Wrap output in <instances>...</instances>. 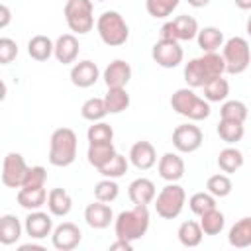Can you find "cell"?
<instances>
[{"instance_id": "ba28073f", "label": "cell", "mask_w": 251, "mask_h": 251, "mask_svg": "<svg viewBox=\"0 0 251 251\" xmlns=\"http://www.w3.org/2000/svg\"><path fill=\"white\" fill-rule=\"evenodd\" d=\"M198 22L192 16H176L175 20L167 22L161 27V39H175V41H190L198 35Z\"/></svg>"}, {"instance_id": "8d00e7d4", "label": "cell", "mask_w": 251, "mask_h": 251, "mask_svg": "<svg viewBox=\"0 0 251 251\" xmlns=\"http://www.w3.org/2000/svg\"><path fill=\"white\" fill-rule=\"evenodd\" d=\"M188 208L192 210V214L202 216V214H206L208 210L216 208V196L210 194L208 190H206V192H194V194L188 198Z\"/></svg>"}, {"instance_id": "60d3db41", "label": "cell", "mask_w": 251, "mask_h": 251, "mask_svg": "<svg viewBox=\"0 0 251 251\" xmlns=\"http://www.w3.org/2000/svg\"><path fill=\"white\" fill-rule=\"evenodd\" d=\"M88 143H104V141H112L114 139V129L112 126H108L106 122H92V126L86 131Z\"/></svg>"}, {"instance_id": "8992f818", "label": "cell", "mask_w": 251, "mask_h": 251, "mask_svg": "<svg viewBox=\"0 0 251 251\" xmlns=\"http://www.w3.org/2000/svg\"><path fill=\"white\" fill-rule=\"evenodd\" d=\"M222 57L226 61V73L229 75H241L247 71L249 63H251V51H249V43L245 37H229L224 43V51Z\"/></svg>"}, {"instance_id": "4dcf8cb0", "label": "cell", "mask_w": 251, "mask_h": 251, "mask_svg": "<svg viewBox=\"0 0 251 251\" xmlns=\"http://www.w3.org/2000/svg\"><path fill=\"white\" fill-rule=\"evenodd\" d=\"M218 135L222 141H226L227 145H233L237 141L243 139L245 135V127L241 122H231V120H220L218 124Z\"/></svg>"}, {"instance_id": "7402d4cb", "label": "cell", "mask_w": 251, "mask_h": 251, "mask_svg": "<svg viewBox=\"0 0 251 251\" xmlns=\"http://www.w3.org/2000/svg\"><path fill=\"white\" fill-rule=\"evenodd\" d=\"M47 208L51 212V216L63 218L71 212L73 208V198L65 188H51L47 194Z\"/></svg>"}, {"instance_id": "9c48e42d", "label": "cell", "mask_w": 251, "mask_h": 251, "mask_svg": "<svg viewBox=\"0 0 251 251\" xmlns=\"http://www.w3.org/2000/svg\"><path fill=\"white\" fill-rule=\"evenodd\" d=\"M153 61L163 69H175L182 63L184 51L175 39H159L151 49Z\"/></svg>"}, {"instance_id": "ab89813d", "label": "cell", "mask_w": 251, "mask_h": 251, "mask_svg": "<svg viewBox=\"0 0 251 251\" xmlns=\"http://www.w3.org/2000/svg\"><path fill=\"white\" fill-rule=\"evenodd\" d=\"M127 165H129L127 159L124 155L116 153L110 163H106L102 169H98V173L102 176H106V178H120V176H124L127 173Z\"/></svg>"}, {"instance_id": "8fae6325", "label": "cell", "mask_w": 251, "mask_h": 251, "mask_svg": "<svg viewBox=\"0 0 251 251\" xmlns=\"http://www.w3.org/2000/svg\"><path fill=\"white\" fill-rule=\"evenodd\" d=\"M27 165L25 159L20 153H8L4 157V165H2V182L8 188H22L24 178L27 175Z\"/></svg>"}, {"instance_id": "83f0119b", "label": "cell", "mask_w": 251, "mask_h": 251, "mask_svg": "<svg viewBox=\"0 0 251 251\" xmlns=\"http://www.w3.org/2000/svg\"><path fill=\"white\" fill-rule=\"evenodd\" d=\"M176 235H178V241H180L184 247H198V245L202 243L204 231H202L200 222L188 220V222H182V224L178 226Z\"/></svg>"}, {"instance_id": "9a60e30c", "label": "cell", "mask_w": 251, "mask_h": 251, "mask_svg": "<svg viewBox=\"0 0 251 251\" xmlns=\"http://www.w3.org/2000/svg\"><path fill=\"white\" fill-rule=\"evenodd\" d=\"M129 78H131V67L124 59H116L104 69V82L108 88H126Z\"/></svg>"}, {"instance_id": "ac0fdd59", "label": "cell", "mask_w": 251, "mask_h": 251, "mask_svg": "<svg viewBox=\"0 0 251 251\" xmlns=\"http://www.w3.org/2000/svg\"><path fill=\"white\" fill-rule=\"evenodd\" d=\"M129 161L135 169L147 171L157 163V153L155 147L149 141H135L129 149Z\"/></svg>"}, {"instance_id": "44dd1931", "label": "cell", "mask_w": 251, "mask_h": 251, "mask_svg": "<svg viewBox=\"0 0 251 251\" xmlns=\"http://www.w3.org/2000/svg\"><path fill=\"white\" fill-rule=\"evenodd\" d=\"M116 147L112 141H104V143H88V151H86V157H88V163L94 167V169H102L106 163H110L116 155Z\"/></svg>"}, {"instance_id": "52a82bcc", "label": "cell", "mask_w": 251, "mask_h": 251, "mask_svg": "<svg viewBox=\"0 0 251 251\" xmlns=\"http://www.w3.org/2000/svg\"><path fill=\"white\" fill-rule=\"evenodd\" d=\"M65 20L71 31L84 35L94 25L92 16V0H67L65 4Z\"/></svg>"}, {"instance_id": "277c9868", "label": "cell", "mask_w": 251, "mask_h": 251, "mask_svg": "<svg viewBox=\"0 0 251 251\" xmlns=\"http://www.w3.org/2000/svg\"><path fill=\"white\" fill-rule=\"evenodd\" d=\"M96 31L100 39L110 47H120L129 37V27L124 20V16L116 10H106L96 20Z\"/></svg>"}, {"instance_id": "6da1fadb", "label": "cell", "mask_w": 251, "mask_h": 251, "mask_svg": "<svg viewBox=\"0 0 251 251\" xmlns=\"http://www.w3.org/2000/svg\"><path fill=\"white\" fill-rule=\"evenodd\" d=\"M149 229V210L145 204H133V208L120 212V216L114 220V231L116 237L137 241L141 239Z\"/></svg>"}, {"instance_id": "7bdbcfd3", "label": "cell", "mask_w": 251, "mask_h": 251, "mask_svg": "<svg viewBox=\"0 0 251 251\" xmlns=\"http://www.w3.org/2000/svg\"><path fill=\"white\" fill-rule=\"evenodd\" d=\"M18 57V43L10 37H0V63L8 65Z\"/></svg>"}, {"instance_id": "c3c4849f", "label": "cell", "mask_w": 251, "mask_h": 251, "mask_svg": "<svg viewBox=\"0 0 251 251\" xmlns=\"http://www.w3.org/2000/svg\"><path fill=\"white\" fill-rule=\"evenodd\" d=\"M27 249H43L41 245H33V243H27V245H20V251H27Z\"/></svg>"}, {"instance_id": "7a4b0ae2", "label": "cell", "mask_w": 251, "mask_h": 251, "mask_svg": "<svg viewBox=\"0 0 251 251\" xmlns=\"http://www.w3.org/2000/svg\"><path fill=\"white\" fill-rule=\"evenodd\" d=\"M76 133L71 127H59L49 139V163L53 167H69L76 159Z\"/></svg>"}, {"instance_id": "f907efd6", "label": "cell", "mask_w": 251, "mask_h": 251, "mask_svg": "<svg viewBox=\"0 0 251 251\" xmlns=\"http://www.w3.org/2000/svg\"><path fill=\"white\" fill-rule=\"evenodd\" d=\"M98 2H104V0H98Z\"/></svg>"}, {"instance_id": "7c38bea8", "label": "cell", "mask_w": 251, "mask_h": 251, "mask_svg": "<svg viewBox=\"0 0 251 251\" xmlns=\"http://www.w3.org/2000/svg\"><path fill=\"white\" fill-rule=\"evenodd\" d=\"M82 241V231L76 224L73 222H63L59 224L53 233H51V243L55 249L59 251H71L75 247H78V243Z\"/></svg>"}, {"instance_id": "7dc6e473", "label": "cell", "mask_w": 251, "mask_h": 251, "mask_svg": "<svg viewBox=\"0 0 251 251\" xmlns=\"http://www.w3.org/2000/svg\"><path fill=\"white\" fill-rule=\"evenodd\" d=\"M192 8H204V6H208V2L210 0H186Z\"/></svg>"}, {"instance_id": "3957f363", "label": "cell", "mask_w": 251, "mask_h": 251, "mask_svg": "<svg viewBox=\"0 0 251 251\" xmlns=\"http://www.w3.org/2000/svg\"><path fill=\"white\" fill-rule=\"evenodd\" d=\"M171 106L178 116H184L192 122L206 120L212 112L210 102L206 98H200L198 94H194L192 88H178L171 96Z\"/></svg>"}, {"instance_id": "681fc988", "label": "cell", "mask_w": 251, "mask_h": 251, "mask_svg": "<svg viewBox=\"0 0 251 251\" xmlns=\"http://www.w3.org/2000/svg\"><path fill=\"white\" fill-rule=\"evenodd\" d=\"M247 35L251 37V16H249V20H247Z\"/></svg>"}, {"instance_id": "2e32d148", "label": "cell", "mask_w": 251, "mask_h": 251, "mask_svg": "<svg viewBox=\"0 0 251 251\" xmlns=\"http://www.w3.org/2000/svg\"><path fill=\"white\" fill-rule=\"evenodd\" d=\"M84 220H86V224H88L92 229H104V227H108V226L112 224L114 212H112V208L108 206V202L96 200V202H92V204L86 206V210H84Z\"/></svg>"}, {"instance_id": "4fadbf2b", "label": "cell", "mask_w": 251, "mask_h": 251, "mask_svg": "<svg viewBox=\"0 0 251 251\" xmlns=\"http://www.w3.org/2000/svg\"><path fill=\"white\" fill-rule=\"evenodd\" d=\"M24 229L31 239H45L47 235L53 233V220L47 212L41 210H31L25 216Z\"/></svg>"}, {"instance_id": "d590c367", "label": "cell", "mask_w": 251, "mask_h": 251, "mask_svg": "<svg viewBox=\"0 0 251 251\" xmlns=\"http://www.w3.org/2000/svg\"><path fill=\"white\" fill-rule=\"evenodd\" d=\"M233 184L229 180V176L226 173H218V175H212L208 180H206V190L210 194H214L216 198H226L229 192H231Z\"/></svg>"}, {"instance_id": "484cf974", "label": "cell", "mask_w": 251, "mask_h": 251, "mask_svg": "<svg viewBox=\"0 0 251 251\" xmlns=\"http://www.w3.org/2000/svg\"><path fill=\"white\" fill-rule=\"evenodd\" d=\"M27 53L35 61H47L51 55H55V43L47 35H33L27 41Z\"/></svg>"}, {"instance_id": "1f68e13d", "label": "cell", "mask_w": 251, "mask_h": 251, "mask_svg": "<svg viewBox=\"0 0 251 251\" xmlns=\"http://www.w3.org/2000/svg\"><path fill=\"white\" fill-rule=\"evenodd\" d=\"M247 106L241 100H224L222 108H220V120H231V122H241L245 124L247 120Z\"/></svg>"}, {"instance_id": "ffe728a7", "label": "cell", "mask_w": 251, "mask_h": 251, "mask_svg": "<svg viewBox=\"0 0 251 251\" xmlns=\"http://www.w3.org/2000/svg\"><path fill=\"white\" fill-rule=\"evenodd\" d=\"M127 196L133 204H151L157 196V190H155V184L153 180L141 176V178H135L131 180V184L127 186Z\"/></svg>"}, {"instance_id": "f35d334b", "label": "cell", "mask_w": 251, "mask_h": 251, "mask_svg": "<svg viewBox=\"0 0 251 251\" xmlns=\"http://www.w3.org/2000/svg\"><path fill=\"white\" fill-rule=\"evenodd\" d=\"M118 192H120V186L114 178H102L96 186H94V198L100 200V202H114L118 198Z\"/></svg>"}, {"instance_id": "30bf717a", "label": "cell", "mask_w": 251, "mask_h": 251, "mask_svg": "<svg viewBox=\"0 0 251 251\" xmlns=\"http://www.w3.org/2000/svg\"><path fill=\"white\" fill-rule=\"evenodd\" d=\"M204 141L202 129L194 124H180L173 131V145L180 153H194Z\"/></svg>"}, {"instance_id": "5b68a950", "label": "cell", "mask_w": 251, "mask_h": 251, "mask_svg": "<svg viewBox=\"0 0 251 251\" xmlns=\"http://www.w3.org/2000/svg\"><path fill=\"white\" fill-rule=\"evenodd\" d=\"M155 212L163 220H175L180 216L184 202H186V192L180 184L169 182L167 186L161 188V192L155 196Z\"/></svg>"}, {"instance_id": "d4e9b609", "label": "cell", "mask_w": 251, "mask_h": 251, "mask_svg": "<svg viewBox=\"0 0 251 251\" xmlns=\"http://www.w3.org/2000/svg\"><path fill=\"white\" fill-rule=\"evenodd\" d=\"M16 198L22 208L31 212V210H39L47 202V190H45V186H39V188H24L22 186L18 190Z\"/></svg>"}, {"instance_id": "5bb4252c", "label": "cell", "mask_w": 251, "mask_h": 251, "mask_svg": "<svg viewBox=\"0 0 251 251\" xmlns=\"http://www.w3.org/2000/svg\"><path fill=\"white\" fill-rule=\"evenodd\" d=\"M98 78H100V69L96 67V63H92L88 59L75 63L71 69V82L78 88H88Z\"/></svg>"}, {"instance_id": "e0dca14e", "label": "cell", "mask_w": 251, "mask_h": 251, "mask_svg": "<svg viewBox=\"0 0 251 251\" xmlns=\"http://www.w3.org/2000/svg\"><path fill=\"white\" fill-rule=\"evenodd\" d=\"M157 169H159V176L165 178L167 182H176L184 176V161L178 153H165L159 159Z\"/></svg>"}, {"instance_id": "d6986e66", "label": "cell", "mask_w": 251, "mask_h": 251, "mask_svg": "<svg viewBox=\"0 0 251 251\" xmlns=\"http://www.w3.org/2000/svg\"><path fill=\"white\" fill-rule=\"evenodd\" d=\"M78 39L75 37V33H63L57 37L55 41V59L63 65L75 63L78 57Z\"/></svg>"}, {"instance_id": "603a6c76", "label": "cell", "mask_w": 251, "mask_h": 251, "mask_svg": "<svg viewBox=\"0 0 251 251\" xmlns=\"http://www.w3.org/2000/svg\"><path fill=\"white\" fill-rule=\"evenodd\" d=\"M227 241L231 247H237V249H245V247H251V218H241L237 220L229 233H227Z\"/></svg>"}, {"instance_id": "74e56055", "label": "cell", "mask_w": 251, "mask_h": 251, "mask_svg": "<svg viewBox=\"0 0 251 251\" xmlns=\"http://www.w3.org/2000/svg\"><path fill=\"white\" fill-rule=\"evenodd\" d=\"M178 2L180 0H145V8L151 18L163 20L173 14V10L178 6Z\"/></svg>"}, {"instance_id": "ee69618b", "label": "cell", "mask_w": 251, "mask_h": 251, "mask_svg": "<svg viewBox=\"0 0 251 251\" xmlns=\"http://www.w3.org/2000/svg\"><path fill=\"white\" fill-rule=\"evenodd\" d=\"M116 249L131 251V249H133V241H127V239H120V237H116V241H114V243H110V251H116Z\"/></svg>"}, {"instance_id": "4316f807", "label": "cell", "mask_w": 251, "mask_h": 251, "mask_svg": "<svg viewBox=\"0 0 251 251\" xmlns=\"http://www.w3.org/2000/svg\"><path fill=\"white\" fill-rule=\"evenodd\" d=\"M22 237V224L14 214H4L0 218V243L12 245Z\"/></svg>"}, {"instance_id": "cb8c5ba5", "label": "cell", "mask_w": 251, "mask_h": 251, "mask_svg": "<svg viewBox=\"0 0 251 251\" xmlns=\"http://www.w3.org/2000/svg\"><path fill=\"white\" fill-rule=\"evenodd\" d=\"M196 39H198V47L204 53H216L220 47H224V33L220 27H214V25L202 27L198 31Z\"/></svg>"}, {"instance_id": "f6af8a7d", "label": "cell", "mask_w": 251, "mask_h": 251, "mask_svg": "<svg viewBox=\"0 0 251 251\" xmlns=\"http://www.w3.org/2000/svg\"><path fill=\"white\" fill-rule=\"evenodd\" d=\"M12 20V14H10V8L6 4H0V29H4Z\"/></svg>"}, {"instance_id": "836d02e7", "label": "cell", "mask_w": 251, "mask_h": 251, "mask_svg": "<svg viewBox=\"0 0 251 251\" xmlns=\"http://www.w3.org/2000/svg\"><path fill=\"white\" fill-rule=\"evenodd\" d=\"M200 226H202L204 235H218L226 226V218L218 208H212L200 216Z\"/></svg>"}, {"instance_id": "bcb514c9", "label": "cell", "mask_w": 251, "mask_h": 251, "mask_svg": "<svg viewBox=\"0 0 251 251\" xmlns=\"http://www.w3.org/2000/svg\"><path fill=\"white\" fill-rule=\"evenodd\" d=\"M239 10H251V0H233Z\"/></svg>"}, {"instance_id": "f1b7e54d", "label": "cell", "mask_w": 251, "mask_h": 251, "mask_svg": "<svg viewBox=\"0 0 251 251\" xmlns=\"http://www.w3.org/2000/svg\"><path fill=\"white\" fill-rule=\"evenodd\" d=\"M218 167L222 169V173L229 175V173H235L243 167V153L235 147H226L220 151L218 155Z\"/></svg>"}, {"instance_id": "e575fe53", "label": "cell", "mask_w": 251, "mask_h": 251, "mask_svg": "<svg viewBox=\"0 0 251 251\" xmlns=\"http://www.w3.org/2000/svg\"><path fill=\"white\" fill-rule=\"evenodd\" d=\"M106 114H108V110H106L104 98H88L80 106V116L88 122H102Z\"/></svg>"}, {"instance_id": "d6a6232c", "label": "cell", "mask_w": 251, "mask_h": 251, "mask_svg": "<svg viewBox=\"0 0 251 251\" xmlns=\"http://www.w3.org/2000/svg\"><path fill=\"white\" fill-rule=\"evenodd\" d=\"M202 88H204V98L208 102H224L227 98V94H229V82L224 76L212 78Z\"/></svg>"}, {"instance_id": "f546056e", "label": "cell", "mask_w": 251, "mask_h": 251, "mask_svg": "<svg viewBox=\"0 0 251 251\" xmlns=\"http://www.w3.org/2000/svg\"><path fill=\"white\" fill-rule=\"evenodd\" d=\"M104 102H106V110L108 114H120L124 110L129 108V94L126 88H108L106 96H104Z\"/></svg>"}, {"instance_id": "b9f144b4", "label": "cell", "mask_w": 251, "mask_h": 251, "mask_svg": "<svg viewBox=\"0 0 251 251\" xmlns=\"http://www.w3.org/2000/svg\"><path fill=\"white\" fill-rule=\"evenodd\" d=\"M45 180H47V171L45 167L41 165H35V167H29L27 169V175L24 178V188H39V186H45Z\"/></svg>"}]
</instances>
